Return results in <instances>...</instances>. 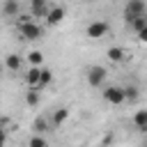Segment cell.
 <instances>
[{
    "instance_id": "obj_1",
    "label": "cell",
    "mask_w": 147,
    "mask_h": 147,
    "mask_svg": "<svg viewBox=\"0 0 147 147\" xmlns=\"http://www.w3.org/2000/svg\"><path fill=\"white\" fill-rule=\"evenodd\" d=\"M110 32V25L106 23V21H92L87 28H85V34L90 37V39H101V37H106Z\"/></svg>"
},
{
    "instance_id": "obj_2",
    "label": "cell",
    "mask_w": 147,
    "mask_h": 147,
    "mask_svg": "<svg viewBox=\"0 0 147 147\" xmlns=\"http://www.w3.org/2000/svg\"><path fill=\"white\" fill-rule=\"evenodd\" d=\"M16 28H18V32H21L25 39H30V41H37V39L44 37V28L37 25L34 21H32V23H25V25H16Z\"/></svg>"
},
{
    "instance_id": "obj_3",
    "label": "cell",
    "mask_w": 147,
    "mask_h": 147,
    "mask_svg": "<svg viewBox=\"0 0 147 147\" xmlns=\"http://www.w3.org/2000/svg\"><path fill=\"white\" fill-rule=\"evenodd\" d=\"M106 76H108V71H106V67H101V64H94V67H90V69H87V83H90L92 87L103 85Z\"/></svg>"
},
{
    "instance_id": "obj_4",
    "label": "cell",
    "mask_w": 147,
    "mask_h": 147,
    "mask_svg": "<svg viewBox=\"0 0 147 147\" xmlns=\"http://www.w3.org/2000/svg\"><path fill=\"white\" fill-rule=\"evenodd\" d=\"M103 101H108L110 106L124 103V101H126V99H124V87H117V85L106 87V90H103Z\"/></svg>"
},
{
    "instance_id": "obj_5",
    "label": "cell",
    "mask_w": 147,
    "mask_h": 147,
    "mask_svg": "<svg viewBox=\"0 0 147 147\" xmlns=\"http://www.w3.org/2000/svg\"><path fill=\"white\" fill-rule=\"evenodd\" d=\"M48 11H51V7L46 0H30V14L34 18H46Z\"/></svg>"
},
{
    "instance_id": "obj_6",
    "label": "cell",
    "mask_w": 147,
    "mask_h": 147,
    "mask_svg": "<svg viewBox=\"0 0 147 147\" xmlns=\"http://www.w3.org/2000/svg\"><path fill=\"white\" fill-rule=\"evenodd\" d=\"M124 11L133 14V16H142V14H147V2L145 0H126Z\"/></svg>"
},
{
    "instance_id": "obj_7",
    "label": "cell",
    "mask_w": 147,
    "mask_h": 147,
    "mask_svg": "<svg viewBox=\"0 0 147 147\" xmlns=\"http://www.w3.org/2000/svg\"><path fill=\"white\" fill-rule=\"evenodd\" d=\"M39 78H41V67H30L25 71V83L30 87H37L39 90Z\"/></svg>"
},
{
    "instance_id": "obj_8",
    "label": "cell",
    "mask_w": 147,
    "mask_h": 147,
    "mask_svg": "<svg viewBox=\"0 0 147 147\" xmlns=\"http://www.w3.org/2000/svg\"><path fill=\"white\" fill-rule=\"evenodd\" d=\"M64 7H51V11H48V16H46V23L48 25H57V23H62V18H64Z\"/></svg>"
},
{
    "instance_id": "obj_9",
    "label": "cell",
    "mask_w": 147,
    "mask_h": 147,
    "mask_svg": "<svg viewBox=\"0 0 147 147\" xmlns=\"http://www.w3.org/2000/svg\"><path fill=\"white\" fill-rule=\"evenodd\" d=\"M106 55H108L110 62H124V60H129V55H126V51L122 46H110Z\"/></svg>"
},
{
    "instance_id": "obj_10",
    "label": "cell",
    "mask_w": 147,
    "mask_h": 147,
    "mask_svg": "<svg viewBox=\"0 0 147 147\" xmlns=\"http://www.w3.org/2000/svg\"><path fill=\"white\" fill-rule=\"evenodd\" d=\"M131 124L138 131H147V110H136L133 117H131Z\"/></svg>"
},
{
    "instance_id": "obj_11",
    "label": "cell",
    "mask_w": 147,
    "mask_h": 147,
    "mask_svg": "<svg viewBox=\"0 0 147 147\" xmlns=\"http://www.w3.org/2000/svg\"><path fill=\"white\" fill-rule=\"evenodd\" d=\"M5 67L11 69V71H21V67H23V57H21L18 53H9V55L5 57Z\"/></svg>"
},
{
    "instance_id": "obj_12",
    "label": "cell",
    "mask_w": 147,
    "mask_h": 147,
    "mask_svg": "<svg viewBox=\"0 0 147 147\" xmlns=\"http://www.w3.org/2000/svg\"><path fill=\"white\" fill-rule=\"evenodd\" d=\"M21 11V2L18 0H5L2 2V14L5 16H18Z\"/></svg>"
},
{
    "instance_id": "obj_13",
    "label": "cell",
    "mask_w": 147,
    "mask_h": 147,
    "mask_svg": "<svg viewBox=\"0 0 147 147\" xmlns=\"http://www.w3.org/2000/svg\"><path fill=\"white\" fill-rule=\"evenodd\" d=\"M67 117H69V108H64V106H62V108H57V110L53 113V117H51V124H53V126H60V124H62Z\"/></svg>"
},
{
    "instance_id": "obj_14",
    "label": "cell",
    "mask_w": 147,
    "mask_h": 147,
    "mask_svg": "<svg viewBox=\"0 0 147 147\" xmlns=\"http://www.w3.org/2000/svg\"><path fill=\"white\" fill-rule=\"evenodd\" d=\"M32 131H34L37 136L46 133V131H48V119H46V117H34V122H32Z\"/></svg>"
},
{
    "instance_id": "obj_15",
    "label": "cell",
    "mask_w": 147,
    "mask_h": 147,
    "mask_svg": "<svg viewBox=\"0 0 147 147\" xmlns=\"http://www.w3.org/2000/svg\"><path fill=\"white\" fill-rule=\"evenodd\" d=\"M25 103L32 106V108L39 103V90H37V87H30V90L25 92Z\"/></svg>"
},
{
    "instance_id": "obj_16",
    "label": "cell",
    "mask_w": 147,
    "mask_h": 147,
    "mask_svg": "<svg viewBox=\"0 0 147 147\" xmlns=\"http://www.w3.org/2000/svg\"><path fill=\"white\" fill-rule=\"evenodd\" d=\"M28 62H30L32 67H41V62H44V55H41L39 51H30V53H28Z\"/></svg>"
},
{
    "instance_id": "obj_17",
    "label": "cell",
    "mask_w": 147,
    "mask_h": 147,
    "mask_svg": "<svg viewBox=\"0 0 147 147\" xmlns=\"http://www.w3.org/2000/svg\"><path fill=\"white\" fill-rule=\"evenodd\" d=\"M129 28H131V30H136V32H140V30H145V28H147V14H142V16H138V18H136V21H133V23H131Z\"/></svg>"
},
{
    "instance_id": "obj_18",
    "label": "cell",
    "mask_w": 147,
    "mask_h": 147,
    "mask_svg": "<svg viewBox=\"0 0 147 147\" xmlns=\"http://www.w3.org/2000/svg\"><path fill=\"white\" fill-rule=\"evenodd\" d=\"M124 99L126 101H136L138 99V87L136 85H126L124 87Z\"/></svg>"
},
{
    "instance_id": "obj_19",
    "label": "cell",
    "mask_w": 147,
    "mask_h": 147,
    "mask_svg": "<svg viewBox=\"0 0 147 147\" xmlns=\"http://www.w3.org/2000/svg\"><path fill=\"white\" fill-rule=\"evenodd\" d=\"M53 80V71L51 69H41V78H39V90L44 87V85H48Z\"/></svg>"
},
{
    "instance_id": "obj_20",
    "label": "cell",
    "mask_w": 147,
    "mask_h": 147,
    "mask_svg": "<svg viewBox=\"0 0 147 147\" xmlns=\"http://www.w3.org/2000/svg\"><path fill=\"white\" fill-rule=\"evenodd\" d=\"M28 147H48V142H46L41 136H37V133H34V136L28 140Z\"/></svg>"
},
{
    "instance_id": "obj_21",
    "label": "cell",
    "mask_w": 147,
    "mask_h": 147,
    "mask_svg": "<svg viewBox=\"0 0 147 147\" xmlns=\"http://www.w3.org/2000/svg\"><path fill=\"white\" fill-rule=\"evenodd\" d=\"M32 21H34V16H32V14H18L16 25H25V23H32Z\"/></svg>"
},
{
    "instance_id": "obj_22",
    "label": "cell",
    "mask_w": 147,
    "mask_h": 147,
    "mask_svg": "<svg viewBox=\"0 0 147 147\" xmlns=\"http://www.w3.org/2000/svg\"><path fill=\"white\" fill-rule=\"evenodd\" d=\"M138 39H140V41H142V44H147V28H145V30H140V32H138Z\"/></svg>"
},
{
    "instance_id": "obj_23",
    "label": "cell",
    "mask_w": 147,
    "mask_h": 147,
    "mask_svg": "<svg viewBox=\"0 0 147 147\" xmlns=\"http://www.w3.org/2000/svg\"><path fill=\"white\" fill-rule=\"evenodd\" d=\"M0 140H5V129L0 126Z\"/></svg>"
},
{
    "instance_id": "obj_24",
    "label": "cell",
    "mask_w": 147,
    "mask_h": 147,
    "mask_svg": "<svg viewBox=\"0 0 147 147\" xmlns=\"http://www.w3.org/2000/svg\"><path fill=\"white\" fill-rule=\"evenodd\" d=\"M2 71H5V67H2V64H0V76H2Z\"/></svg>"
},
{
    "instance_id": "obj_25",
    "label": "cell",
    "mask_w": 147,
    "mask_h": 147,
    "mask_svg": "<svg viewBox=\"0 0 147 147\" xmlns=\"http://www.w3.org/2000/svg\"><path fill=\"white\" fill-rule=\"evenodd\" d=\"M0 147H5V140H0Z\"/></svg>"
},
{
    "instance_id": "obj_26",
    "label": "cell",
    "mask_w": 147,
    "mask_h": 147,
    "mask_svg": "<svg viewBox=\"0 0 147 147\" xmlns=\"http://www.w3.org/2000/svg\"><path fill=\"white\" fill-rule=\"evenodd\" d=\"M145 147H147V142H145Z\"/></svg>"
}]
</instances>
